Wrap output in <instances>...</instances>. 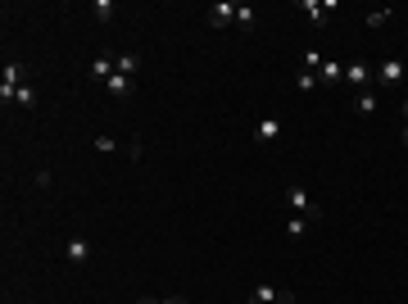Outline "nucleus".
<instances>
[{
  "mask_svg": "<svg viewBox=\"0 0 408 304\" xmlns=\"http://www.w3.org/2000/svg\"><path fill=\"white\" fill-rule=\"evenodd\" d=\"M286 205H290V214H300V218H309V223H323V205L304 191V186H286Z\"/></svg>",
  "mask_w": 408,
  "mask_h": 304,
  "instance_id": "nucleus-1",
  "label": "nucleus"
},
{
  "mask_svg": "<svg viewBox=\"0 0 408 304\" xmlns=\"http://www.w3.org/2000/svg\"><path fill=\"white\" fill-rule=\"evenodd\" d=\"M245 304H300L295 291H281V286H254Z\"/></svg>",
  "mask_w": 408,
  "mask_h": 304,
  "instance_id": "nucleus-2",
  "label": "nucleus"
},
{
  "mask_svg": "<svg viewBox=\"0 0 408 304\" xmlns=\"http://www.w3.org/2000/svg\"><path fill=\"white\" fill-rule=\"evenodd\" d=\"M236 23V0H214L209 5V28H232Z\"/></svg>",
  "mask_w": 408,
  "mask_h": 304,
  "instance_id": "nucleus-3",
  "label": "nucleus"
},
{
  "mask_svg": "<svg viewBox=\"0 0 408 304\" xmlns=\"http://www.w3.org/2000/svg\"><path fill=\"white\" fill-rule=\"evenodd\" d=\"M404 77H408L404 59H381V64H376V82H386V87H399Z\"/></svg>",
  "mask_w": 408,
  "mask_h": 304,
  "instance_id": "nucleus-4",
  "label": "nucleus"
},
{
  "mask_svg": "<svg viewBox=\"0 0 408 304\" xmlns=\"http://www.w3.org/2000/svg\"><path fill=\"white\" fill-rule=\"evenodd\" d=\"M254 141H258V145H277V141H281V119L254 123Z\"/></svg>",
  "mask_w": 408,
  "mask_h": 304,
  "instance_id": "nucleus-5",
  "label": "nucleus"
},
{
  "mask_svg": "<svg viewBox=\"0 0 408 304\" xmlns=\"http://www.w3.org/2000/svg\"><path fill=\"white\" fill-rule=\"evenodd\" d=\"M105 91H109L114 100H132V91H136V77H123V73H114V77L105 82Z\"/></svg>",
  "mask_w": 408,
  "mask_h": 304,
  "instance_id": "nucleus-6",
  "label": "nucleus"
},
{
  "mask_svg": "<svg viewBox=\"0 0 408 304\" xmlns=\"http://www.w3.org/2000/svg\"><path fill=\"white\" fill-rule=\"evenodd\" d=\"M336 82H345V64L340 59H323V68H318V87H336Z\"/></svg>",
  "mask_w": 408,
  "mask_h": 304,
  "instance_id": "nucleus-7",
  "label": "nucleus"
},
{
  "mask_svg": "<svg viewBox=\"0 0 408 304\" xmlns=\"http://www.w3.org/2000/svg\"><path fill=\"white\" fill-rule=\"evenodd\" d=\"M114 73H123V77H136V73H141V54H136V50H123V54H114Z\"/></svg>",
  "mask_w": 408,
  "mask_h": 304,
  "instance_id": "nucleus-8",
  "label": "nucleus"
},
{
  "mask_svg": "<svg viewBox=\"0 0 408 304\" xmlns=\"http://www.w3.org/2000/svg\"><path fill=\"white\" fill-rule=\"evenodd\" d=\"M64 259H68V263H86V259H91V241L73 236V241L64 245Z\"/></svg>",
  "mask_w": 408,
  "mask_h": 304,
  "instance_id": "nucleus-9",
  "label": "nucleus"
},
{
  "mask_svg": "<svg viewBox=\"0 0 408 304\" xmlns=\"http://www.w3.org/2000/svg\"><path fill=\"white\" fill-rule=\"evenodd\" d=\"M109 77H114V54H96V64H91V82L105 87Z\"/></svg>",
  "mask_w": 408,
  "mask_h": 304,
  "instance_id": "nucleus-10",
  "label": "nucleus"
},
{
  "mask_svg": "<svg viewBox=\"0 0 408 304\" xmlns=\"http://www.w3.org/2000/svg\"><path fill=\"white\" fill-rule=\"evenodd\" d=\"M345 82H349V87H367V82H372V68L367 64H345Z\"/></svg>",
  "mask_w": 408,
  "mask_h": 304,
  "instance_id": "nucleus-11",
  "label": "nucleus"
},
{
  "mask_svg": "<svg viewBox=\"0 0 408 304\" xmlns=\"http://www.w3.org/2000/svg\"><path fill=\"white\" fill-rule=\"evenodd\" d=\"M327 10H336V0H304V14L313 23H327Z\"/></svg>",
  "mask_w": 408,
  "mask_h": 304,
  "instance_id": "nucleus-12",
  "label": "nucleus"
},
{
  "mask_svg": "<svg viewBox=\"0 0 408 304\" xmlns=\"http://www.w3.org/2000/svg\"><path fill=\"white\" fill-rule=\"evenodd\" d=\"M309 227H313V223H309V218H300V214L286 218V236L290 241H304V236H309Z\"/></svg>",
  "mask_w": 408,
  "mask_h": 304,
  "instance_id": "nucleus-13",
  "label": "nucleus"
},
{
  "mask_svg": "<svg viewBox=\"0 0 408 304\" xmlns=\"http://www.w3.org/2000/svg\"><path fill=\"white\" fill-rule=\"evenodd\" d=\"M390 14H395V10H390V5H376V10H367V28H386V23H390Z\"/></svg>",
  "mask_w": 408,
  "mask_h": 304,
  "instance_id": "nucleus-14",
  "label": "nucleus"
},
{
  "mask_svg": "<svg viewBox=\"0 0 408 304\" xmlns=\"http://www.w3.org/2000/svg\"><path fill=\"white\" fill-rule=\"evenodd\" d=\"M354 109H358V114H376V109H381V100H376L372 91H358V96H354Z\"/></svg>",
  "mask_w": 408,
  "mask_h": 304,
  "instance_id": "nucleus-15",
  "label": "nucleus"
},
{
  "mask_svg": "<svg viewBox=\"0 0 408 304\" xmlns=\"http://www.w3.org/2000/svg\"><path fill=\"white\" fill-rule=\"evenodd\" d=\"M254 5H236V28H254Z\"/></svg>",
  "mask_w": 408,
  "mask_h": 304,
  "instance_id": "nucleus-16",
  "label": "nucleus"
},
{
  "mask_svg": "<svg viewBox=\"0 0 408 304\" xmlns=\"http://www.w3.org/2000/svg\"><path fill=\"white\" fill-rule=\"evenodd\" d=\"M91 14H96L100 23H109V19H114V0H96V5H91Z\"/></svg>",
  "mask_w": 408,
  "mask_h": 304,
  "instance_id": "nucleus-17",
  "label": "nucleus"
},
{
  "mask_svg": "<svg viewBox=\"0 0 408 304\" xmlns=\"http://www.w3.org/2000/svg\"><path fill=\"white\" fill-rule=\"evenodd\" d=\"M14 105H19V109H32V105H37V91H32V87H19V96H14Z\"/></svg>",
  "mask_w": 408,
  "mask_h": 304,
  "instance_id": "nucleus-18",
  "label": "nucleus"
},
{
  "mask_svg": "<svg viewBox=\"0 0 408 304\" xmlns=\"http://www.w3.org/2000/svg\"><path fill=\"white\" fill-rule=\"evenodd\" d=\"M91 145H96L100 154H114V150H119V141H114V136H96V141H91Z\"/></svg>",
  "mask_w": 408,
  "mask_h": 304,
  "instance_id": "nucleus-19",
  "label": "nucleus"
},
{
  "mask_svg": "<svg viewBox=\"0 0 408 304\" xmlns=\"http://www.w3.org/2000/svg\"><path fill=\"white\" fill-rule=\"evenodd\" d=\"M136 304H191V300H182V295H172V300H154V295H141Z\"/></svg>",
  "mask_w": 408,
  "mask_h": 304,
  "instance_id": "nucleus-20",
  "label": "nucleus"
},
{
  "mask_svg": "<svg viewBox=\"0 0 408 304\" xmlns=\"http://www.w3.org/2000/svg\"><path fill=\"white\" fill-rule=\"evenodd\" d=\"M300 91H318V73H300Z\"/></svg>",
  "mask_w": 408,
  "mask_h": 304,
  "instance_id": "nucleus-21",
  "label": "nucleus"
},
{
  "mask_svg": "<svg viewBox=\"0 0 408 304\" xmlns=\"http://www.w3.org/2000/svg\"><path fill=\"white\" fill-rule=\"evenodd\" d=\"M404 123H408V100H404Z\"/></svg>",
  "mask_w": 408,
  "mask_h": 304,
  "instance_id": "nucleus-22",
  "label": "nucleus"
},
{
  "mask_svg": "<svg viewBox=\"0 0 408 304\" xmlns=\"http://www.w3.org/2000/svg\"><path fill=\"white\" fill-rule=\"evenodd\" d=\"M404 145H408V128H404Z\"/></svg>",
  "mask_w": 408,
  "mask_h": 304,
  "instance_id": "nucleus-23",
  "label": "nucleus"
}]
</instances>
